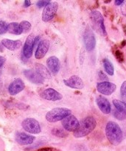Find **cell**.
<instances>
[{"label":"cell","instance_id":"39","mask_svg":"<svg viewBox=\"0 0 126 151\" xmlns=\"http://www.w3.org/2000/svg\"><path fill=\"white\" fill-rule=\"evenodd\" d=\"M1 87H2V82H1V81L0 80V88H1Z\"/></svg>","mask_w":126,"mask_h":151},{"label":"cell","instance_id":"29","mask_svg":"<svg viewBox=\"0 0 126 151\" xmlns=\"http://www.w3.org/2000/svg\"><path fill=\"white\" fill-rule=\"evenodd\" d=\"M7 25L8 24H7L5 22L0 20V35L7 32Z\"/></svg>","mask_w":126,"mask_h":151},{"label":"cell","instance_id":"24","mask_svg":"<svg viewBox=\"0 0 126 151\" xmlns=\"http://www.w3.org/2000/svg\"><path fill=\"white\" fill-rule=\"evenodd\" d=\"M52 134L54 136L58 137H60V138H64L68 136V134L63 129L60 128H53L52 130Z\"/></svg>","mask_w":126,"mask_h":151},{"label":"cell","instance_id":"22","mask_svg":"<svg viewBox=\"0 0 126 151\" xmlns=\"http://www.w3.org/2000/svg\"><path fill=\"white\" fill-rule=\"evenodd\" d=\"M103 66H104L105 71L106 72V73H108L111 76L114 75V66L112 62L108 58H105L103 60Z\"/></svg>","mask_w":126,"mask_h":151},{"label":"cell","instance_id":"4","mask_svg":"<svg viewBox=\"0 0 126 151\" xmlns=\"http://www.w3.org/2000/svg\"><path fill=\"white\" fill-rule=\"evenodd\" d=\"M22 126L27 132L32 134H38L41 133V128L40 124L33 118H26L22 122Z\"/></svg>","mask_w":126,"mask_h":151},{"label":"cell","instance_id":"9","mask_svg":"<svg viewBox=\"0 0 126 151\" xmlns=\"http://www.w3.org/2000/svg\"><path fill=\"white\" fill-rule=\"evenodd\" d=\"M117 86L114 83L108 82V81L98 83L97 85V90L98 92L104 95H111L114 92Z\"/></svg>","mask_w":126,"mask_h":151},{"label":"cell","instance_id":"35","mask_svg":"<svg viewBox=\"0 0 126 151\" xmlns=\"http://www.w3.org/2000/svg\"><path fill=\"white\" fill-rule=\"evenodd\" d=\"M124 2H125L124 1H119V0H116V1H115V4L119 6V5H121V4H124Z\"/></svg>","mask_w":126,"mask_h":151},{"label":"cell","instance_id":"38","mask_svg":"<svg viewBox=\"0 0 126 151\" xmlns=\"http://www.w3.org/2000/svg\"><path fill=\"white\" fill-rule=\"evenodd\" d=\"M0 52H3V47H2V44H0Z\"/></svg>","mask_w":126,"mask_h":151},{"label":"cell","instance_id":"8","mask_svg":"<svg viewBox=\"0 0 126 151\" xmlns=\"http://www.w3.org/2000/svg\"><path fill=\"white\" fill-rule=\"evenodd\" d=\"M35 38V35L33 34H31V35H30L27 38L26 41H25L24 44L22 52H23V55L26 58H30L32 57V52H33V49L35 47H34Z\"/></svg>","mask_w":126,"mask_h":151},{"label":"cell","instance_id":"36","mask_svg":"<svg viewBox=\"0 0 126 151\" xmlns=\"http://www.w3.org/2000/svg\"><path fill=\"white\" fill-rule=\"evenodd\" d=\"M122 12L125 16H126V5H124L122 9Z\"/></svg>","mask_w":126,"mask_h":151},{"label":"cell","instance_id":"1","mask_svg":"<svg viewBox=\"0 0 126 151\" xmlns=\"http://www.w3.org/2000/svg\"><path fill=\"white\" fill-rule=\"evenodd\" d=\"M106 135L109 142L113 145H120L123 139V134L120 127L117 123L112 121L106 124Z\"/></svg>","mask_w":126,"mask_h":151},{"label":"cell","instance_id":"3","mask_svg":"<svg viewBox=\"0 0 126 151\" xmlns=\"http://www.w3.org/2000/svg\"><path fill=\"white\" fill-rule=\"evenodd\" d=\"M71 110L66 108H55L46 114V119L50 122H56L63 120L71 115Z\"/></svg>","mask_w":126,"mask_h":151},{"label":"cell","instance_id":"7","mask_svg":"<svg viewBox=\"0 0 126 151\" xmlns=\"http://www.w3.org/2000/svg\"><path fill=\"white\" fill-rule=\"evenodd\" d=\"M62 125L66 131L75 132L79 128L80 122L74 115L71 114L62 120Z\"/></svg>","mask_w":126,"mask_h":151},{"label":"cell","instance_id":"33","mask_svg":"<svg viewBox=\"0 0 126 151\" xmlns=\"http://www.w3.org/2000/svg\"><path fill=\"white\" fill-rule=\"evenodd\" d=\"M24 5L25 7H28L31 5V1H28V0H25L24 2Z\"/></svg>","mask_w":126,"mask_h":151},{"label":"cell","instance_id":"31","mask_svg":"<svg viewBox=\"0 0 126 151\" xmlns=\"http://www.w3.org/2000/svg\"><path fill=\"white\" fill-rule=\"evenodd\" d=\"M38 151H60L58 150H57V149L55 148H53V147H43V148H41L39 149V150H38Z\"/></svg>","mask_w":126,"mask_h":151},{"label":"cell","instance_id":"17","mask_svg":"<svg viewBox=\"0 0 126 151\" xmlns=\"http://www.w3.org/2000/svg\"><path fill=\"white\" fill-rule=\"evenodd\" d=\"M47 66L49 71L53 74H57L60 70V61L55 56H51L47 60Z\"/></svg>","mask_w":126,"mask_h":151},{"label":"cell","instance_id":"5","mask_svg":"<svg viewBox=\"0 0 126 151\" xmlns=\"http://www.w3.org/2000/svg\"><path fill=\"white\" fill-rule=\"evenodd\" d=\"M84 42L87 51L91 52L95 48L96 38L94 32L90 27H87L84 31Z\"/></svg>","mask_w":126,"mask_h":151},{"label":"cell","instance_id":"34","mask_svg":"<svg viewBox=\"0 0 126 151\" xmlns=\"http://www.w3.org/2000/svg\"><path fill=\"white\" fill-rule=\"evenodd\" d=\"M99 75H101V77H100V79H103V80H108V78H106V75H104L102 72H99Z\"/></svg>","mask_w":126,"mask_h":151},{"label":"cell","instance_id":"37","mask_svg":"<svg viewBox=\"0 0 126 151\" xmlns=\"http://www.w3.org/2000/svg\"><path fill=\"white\" fill-rule=\"evenodd\" d=\"M125 44H126V41H125V40H124V41H122V42L121 43V47H125Z\"/></svg>","mask_w":126,"mask_h":151},{"label":"cell","instance_id":"32","mask_svg":"<svg viewBox=\"0 0 126 151\" xmlns=\"http://www.w3.org/2000/svg\"><path fill=\"white\" fill-rule=\"evenodd\" d=\"M5 58H4V57H2V56L0 55V68L1 67V66L4 65V63H5Z\"/></svg>","mask_w":126,"mask_h":151},{"label":"cell","instance_id":"21","mask_svg":"<svg viewBox=\"0 0 126 151\" xmlns=\"http://www.w3.org/2000/svg\"><path fill=\"white\" fill-rule=\"evenodd\" d=\"M35 68V71H36L42 78H48V79L51 78V73H50V71L47 69V68L46 67V66H44L43 64H41V63H36Z\"/></svg>","mask_w":126,"mask_h":151},{"label":"cell","instance_id":"18","mask_svg":"<svg viewBox=\"0 0 126 151\" xmlns=\"http://www.w3.org/2000/svg\"><path fill=\"white\" fill-rule=\"evenodd\" d=\"M97 104L98 106L99 109H100L103 114H108L111 112L112 110V107H111V104L109 103V100L106 98H105L103 96H99L97 98Z\"/></svg>","mask_w":126,"mask_h":151},{"label":"cell","instance_id":"19","mask_svg":"<svg viewBox=\"0 0 126 151\" xmlns=\"http://www.w3.org/2000/svg\"><path fill=\"white\" fill-rule=\"evenodd\" d=\"M1 44H2L3 47H5L7 50H11V51H15V50H19L22 47V43L20 40L13 41V40L4 38V39H2V41H1Z\"/></svg>","mask_w":126,"mask_h":151},{"label":"cell","instance_id":"13","mask_svg":"<svg viewBox=\"0 0 126 151\" xmlns=\"http://www.w3.org/2000/svg\"><path fill=\"white\" fill-rule=\"evenodd\" d=\"M49 48H50V41L48 40L44 39L40 41L35 53V58L38 60L42 59L48 52Z\"/></svg>","mask_w":126,"mask_h":151},{"label":"cell","instance_id":"10","mask_svg":"<svg viewBox=\"0 0 126 151\" xmlns=\"http://www.w3.org/2000/svg\"><path fill=\"white\" fill-rule=\"evenodd\" d=\"M63 83L66 86L74 89H82L84 87V83L80 77L73 75L67 79L63 80Z\"/></svg>","mask_w":126,"mask_h":151},{"label":"cell","instance_id":"14","mask_svg":"<svg viewBox=\"0 0 126 151\" xmlns=\"http://www.w3.org/2000/svg\"><path fill=\"white\" fill-rule=\"evenodd\" d=\"M91 18L93 22H94V23L98 27L99 29H101L103 35H107V32H106V27H105L104 24V19H103V16H102L101 13L99 11H97V10L92 11L91 13Z\"/></svg>","mask_w":126,"mask_h":151},{"label":"cell","instance_id":"26","mask_svg":"<svg viewBox=\"0 0 126 151\" xmlns=\"http://www.w3.org/2000/svg\"><path fill=\"white\" fill-rule=\"evenodd\" d=\"M120 94L121 97H122V103H124L126 105V81L122 83V86H121Z\"/></svg>","mask_w":126,"mask_h":151},{"label":"cell","instance_id":"27","mask_svg":"<svg viewBox=\"0 0 126 151\" xmlns=\"http://www.w3.org/2000/svg\"><path fill=\"white\" fill-rule=\"evenodd\" d=\"M114 117L116 119H119V120H124V119H126V112H121L114 110Z\"/></svg>","mask_w":126,"mask_h":151},{"label":"cell","instance_id":"12","mask_svg":"<svg viewBox=\"0 0 126 151\" xmlns=\"http://www.w3.org/2000/svg\"><path fill=\"white\" fill-rule=\"evenodd\" d=\"M40 95L43 99L50 100V101H57V100H61L62 97H63L61 94H60L56 90L52 88H49L44 90Z\"/></svg>","mask_w":126,"mask_h":151},{"label":"cell","instance_id":"23","mask_svg":"<svg viewBox=\"0 0 126 151\" xmlns=\"http://www.w3.org/2000/svg\"><path fill=\"white\" fill-rule=\"evenodd\" d=\"M113 104L115 107V110L121 112H126V105L122 101L118 100H114Z\"/></svg>","mask_w":126,"mask_h":151},{"label":"cell","instance_id":"25","mask_svg":"<svg viewBox=\"0 0 126 151\" xmlns=\"http://www.w3.org/2000/svg\"><path fill=\"white\" fill-rule=\"evenodd\" d=\"M21 26H22V29H23L24 33H27L29 32L31 29V24L27 21H22L20 23Z\"/></svg>","mask_w":126,"mask_h":151},{"label":"cell","instance_id":"11","mask_svg":"<svg viewBox=\"0 0 126 151\" xmlns=\"http://www.w3.org/2000/svg\"><path fill=\"white\" fill-rule=\"evenodd\" d=\"M24 75L28 81L34 84L39 85V84L44 83V78H42L36 71L33 69H26L24 71Z\"/></svg>","mask_w":126,"mask_h":151},{"label":"cell","instance_id":"40","mask_svg":"<svg viewBox=\"0 0 126 151\" xmlns=\"http://www.w3.org/2000/svg\"><path fill=\"white\" fill-rule=\"evenodd\" d=\"M123 27H124V31H125V35H126V26H125V25Z\"/></svg>","mask_w":126,"mask_h":151},{"label":"cell","instance_id":"16","mask_svg":"<svg viewBox=\"0 0 126 151\" xmlns=\"http://www.w3.org/2000/svg\"><path fill=\"white\" fill-rule=\"evenodd\" d=\"M35 139V137L23 132H19L16 134V141L21 145H28L32 144Z\"/></svg>","mask_w":126,"mask_h":151},{"label":"cell","instance_id":"28","mask_svg":"<svg viewBox=\"0 0 126 151\" xmlns=\"http://www.w3.org/2000/svg\"><path fill=\"white\" fill-rule=\"evenodd\" d=\"M114 55L116 58L117 59V60L120 62V63H122V62L124 61V55L120 50H117L116 51L114 52Z\"/></svg>","mask_w":126,"mask_h":151},{"label":"cell","instance_id":"6","mask_svg":"<svg viewBox=\"0 0 126 151\" xmlns=\"http://www.w3.org/2000/svg\"><path fill=\"white\" fill-rule=\"evenodd\" d=\"M58 9V4L56 1L50 2L47 6L44 8L42 13V20L44 22H50L54 18L56 12Z\"/></svg>","mask_w":126,"mask_h":151},{"label":"cell","instance_id":"20","mask_svg":"<svg viewBox=\"0 0 126 151\" xmlns=\"http://www.w3.org/2000/svg\"><path fill=\"white\" fill-rule=\"evenodd\" d=\"M7 32L14 35H21L23 33V29L20 24L17 22H11L7 25Z\"/></svg>","mask_w":126,"mask_h":151},{"label":"cell","instance_id":"2","mask_svg":"<svg viewBox=\"0 0 126 151\" xmlns=\"http://www.w3.org/2000/svg\"><path fill=\"white\" fill-rule=\"evenodd\" d=\"M97 125V122L93 116H87L80 122V126L76 131L74 132V137L76 138H82L91 134Z\"/></svg>","mask_w":126,"mask_h":151},{"label":"cell","instance_id":"30","mask_svg":"<svg viewBox=\"0 0 126 151\" xmlns=\"http://www.w3.org/2000/svg\"><path fill=\"white\" fill-rule=\"evenodd\" d=\"M51 1H37L36 3V5L38 8H41V7H45L46 6L48 5Z\"/></svg>","mask_w":126,"mask_h":151},{"label":"cell","instance_id":"15","mask_svg":"<svg viewBox=\"0 0 126 151\" xmlns=\"http://www.w3.org/2000/svg\"><path fill=\"white\" fill-rule=\"evenodd\" d=\"M24 83L21 78H17L14 80L8 87V92L10 94L14 96L22 91L24 88Z\"/></svg>","mask_w":126,"mask_h":151}]
</instances>
